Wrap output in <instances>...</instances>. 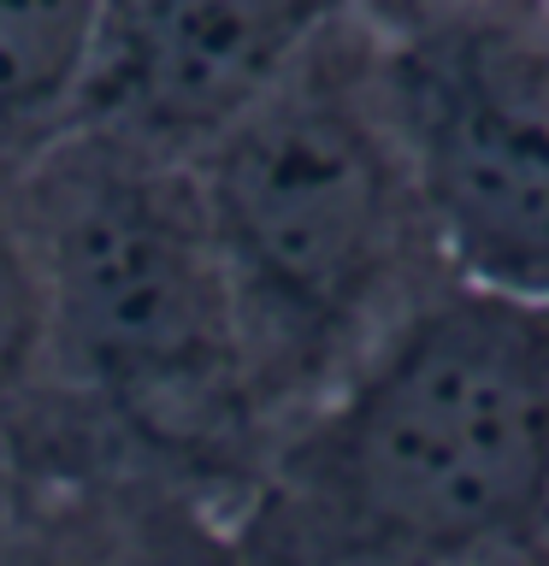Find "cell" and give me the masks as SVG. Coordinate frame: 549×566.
Returning a JSON list of instances; mask_svg holds the SVG:
<instances>
[{"instance_id":"9c48e42d","label":"cell","mask_w":549,"mask_h":566,"mask_svg":"<svg viewBox=\"0 0 549 566\" xmlns=\"http://www.w3.org/2000/svg\"><path fill=\"white\" fill-rule=\"evenodd\" d=\"M354 24H366L379 42H407V35H425L449 18L485 7V0H343Z\"/></svg>"},{"instance_id":"52a82bcc","label":"cell","mask_w":549,"mask_h":566,"mask_svg":"<svg viewBox=\"0 0 549 566\" xmlns=\"http://www.w3.org/2000/svg\"><path fill=\"white\" fill-rule=\"evenodd\" d=\"M48 407V301L24 212V159H0V507L42 467Z\"/></svg>"},{"instance_id":"ba28073f","label":"cell","mask_w":549,"mask_h":566,"mask_svg":"<svg viewBox=\"0 0 549 566\" xmlns=\"http://www.w3.org/2000/svg\"><path fill=\"white\" fill-rule=\"evenodd\" d=\"M106 0H0V159H30L71 124Z\"/></svg>"},{"instance_id":"8992f818","label":"cell","mask_w":549,"mask_h":566,"mask_svg":"<svg viewBox=\"0 0 549 566\" xmlns=\"http://www.w3.org/2000/svg\"><path fill=\"white\" fill-rule=\"evenodd\" d=\"M0 566H237L230 520L159 478L42 472L0 507Z\"/></svg>"},{"instance_id":"5b68a950","label":"cell","mask_w":549,"mask_h":566,"mask_svg":"<svg viewBox=\"0 0 549 566\" xmlns=\"http://www.w3.org/2000/svg\"><path fill=\"white\" fill-rule=\"evenodd\" d=\"M349 18L343 0H106L65 130L195 159Z\"/></svg>"},{"instance_id":"3957f363","label":"cell","mask_w":549,"mask_h":566,"mask_svg":"<svg viewBox=\"0 0 549 566\" xmlns=\"http://www.w3.org/2000/svg\"><path fill=\"white\" fill-rule=\"evenodd\" d=\"M189 166L272 437L455 283L384 42L354 18Z\"/></svg>"},{"instance_id":"7a4b0ae2","label":"cell","mask_w":549,"mask_h":566,"mask_svg":"<svg viewBox=\"0 0 549 566\" xmlns=\"http://www.w3.org/2000/svg\"><path fill=\"white\" fill-rule=\"evenodd\" d=\"M24 212L53 371L35 478L113 467L230 520L272 419L195 166L101 130H60L24 159Z\"/></svg>"},{"instance_id":"6da1fadb","label":"cell","mask_w":549,"mask_h":566,"mask_svg":"<svg viewBox=\"0 0 549 566\" xmlns=\"http://www.w3.org/2000/svg\"><path fill=\"white\" fill-rule=\"evenodd\" d=\"M237 566H496L549 548V307L449 283L266 442Z\"/></svg>"},{"instance_id":"30bf717a","label":"cell","mask_w":549,"mask_h":566,"mask_svg":"<svg viewBox=\"0 0 549 566\" xmlns=\"http://www.w3.org/2000/svg\"><path fill=\"white\" fill-rule=\"evenodd\" d=\"M496 566H549V548H526V555H508V560H496Z\"/></svg>"},{"instance_id":"277c9868","label":"cell","mask_w":549,"mask_h":566,"mask_svg":"<svg viewBox=\"0 0 549 566\" xmlns=\"http://www.w3.org/2000/svg\"><path fill=\"white\" fill-rule=\"evenodd\" d=\"M384 60L455 283L549 307V7L485 0Z\"/></svg>"}]
</instances>
